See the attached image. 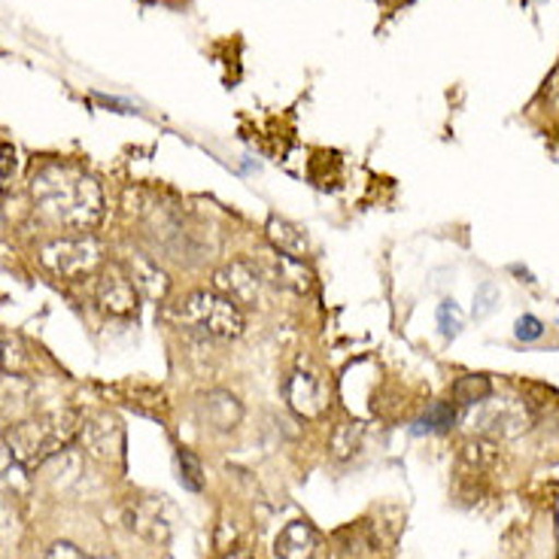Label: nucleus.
I'll use <instances>...</instances> for the list:
<instances>
[{
	"mask_svg": "<svg viewBox=\"0 0 559 559\" xmlns=\"http://www.w3.org/2000/svg\"><path fill=\"white\" fill-rule=\"evenodd\" d=\"M31 201L49 223L73 231H92L104 219V192L85 170L73 165H43L31 174Z\"/></svg>",
	"mask_w": 559,
	"mask_h": 559,
	"instance_id": "obj_1",
	"label": "nucleus"
},
{
	"mask_svg": "<svg viewBox=\"0 0 559 559\" xmlns=\"http://www.w3.org/2000/svg\"><path fill=\"white\" fill-rule=\"evenodd\" d=\"M80 429H83V419L76 411H56V414H40V417L13 423L3 432V444L19 468L34 472L58 456L61 450H68L73 438H80Z\"/></svg>",
	"mask_w": 559,
	"mask_h": 559,
	"instance_id": "obj_2",
	"label": "nucleus"
},
{
	"mask_svg": "<svg viewBox=\"0 0 559 559\" xmlns=\"http://www.w3.org/2000/svg\"><path fill=\"white\" fill-rule=\"evenodd\" d=\"M177 317L182 320V325L198 329V332H204L207 337H216V341H235L247 329L243 310L235 301H228L225 295L216 293V289H195L182 301Z\"/></svg>",
	"mask_w": 559,
	"mask_h": 559,
	"instance_id": "obj_3",
	"label": "nucleus"
},
{
	"mask_svg": "<svg viewBox=\"0 0 559 559\" xmlns=\"http://www.w3.org/2000/svg\"><path fill=\"white\" fill-rule=\"evenodd\" d=\"M40 265L56 274L58 280L95 277L104 267V247L92 235H76V238H58L40 247Z\"/></svg>",
	"mask_w": 559,
	"mask_h": 559,
	"instance_id": "obj_4",
	"label": "nucleus"
},
{
	"mask_svg": "<svg viewBox=\"0 0 559 559\" xmlns=\"http://www.w3.org/2000/svg\"><path fill=\"white\" fill-rule=\"evenodd\" d=\"M465 426L480 438H492V441H508V438H518L532 426L530 411L518 399H492L487 402L468 407V417Z\"/></svg>",
	"mask_w": 559,
	"mask_h": 559,
	"instance_id": "obj_5",
	"label": "nucleus"
},
{
	"mask_svg": "<svg viewBox=\"0 0 559 559\" xmlns=\"http://www.w3.org/2000/svg\"><path fill=\"white\" fill-rule=\"evenodd\" d=\"M265 274L252 259H235L213 274V289L235 301L240 310L262 308L265 305Z\"/></svg>",
	"mask_w": 559,
	"mask_h": 559,
	"instance_id": "obj_6",
	"label": "nucleus"
},
{
	"mask_svg": "<svg viewBox=\"0 0 559 559\" xmlns=\"http://www.w3.org/2000/svg\"><path fill=\"white\" fill-rule=\"evenodd\" d=\"M95 277H98L95 280V301L110 317H131V313H138L140 293L134 289V283L128 277L122 262L104 265Z\"/></svg>",
	"mask_w": 559,
	"mask_h": 559,
	"instance_id": "obj_7",
	"label": "nucleus"
},
{
	"mask_svg": "<svg viewBox=\"0 0 559 559\" xmlns=\"http://www.w3.org/2000/svg\"><path fill=\"white\" fill-rule=\"evenodd\" d=\"M286 402L298 417L320 419L329 411V386L310 368H295L286 380Z\"/></svg>",
	"mask_w": 559,
	"mask_h": 559,
	"instance_id": "obj_8",
	"label": "nucleus"
},
{
	"mask_svg": "<svg viewBox=\"0 0 559 559\" xmlns=\"http://www.w3.org/2000/svg\"><path fill=\"white\" fill-rule=\"evenodd\" d=\"M280 559H329V547L322 542L313 523L308 520H293L280 530L274 542Z\"/></svg>",
	"mask_w": 559,
	"mask_h": 559,
	"instance_id": "obj_9",
	"label": "nucleus"
},
{
	"mask_svg": "<svg viewBox=\"0 0 559 559\" xmlns=\"http://www.w3.org/2000/svg\"><path fill=\"white\" fill-rule=\"evenodd\" d=\"M198 417L216 432H231L243 419V402L231 390H207L198 399Z\"/></svg>",
	"mask_w": 559,
	"mask_h": 559,
	"instance_id": "obj_10",
	"label": "nucleus"
},
{
	"mask_svg": "<svg viewBox=\"0 0 559 559\" xmlns=\"http://www.w3.org/2000/svg\"><path fill=\"white\" fill-rule=\"evenodd\" d=\"M80 441L88 456L95 460H119L122 456V429L112 417H92L85 419L80 429Z\"/></svg>",
	"mask_w": 559,
	"mask_h": 559,
	"instance_id": "obj_11",
	"label": "nucleus"
},
{
	"mask_svg": "<svg viewBox=\"0 0 559 559\" xmlns=\"http://www.w3.org/2000/svg\"><path fill=\"white\" fill-rule=\"evenodd\" d=\"M255 265L265 274L267 283L283 286V289H293V293L305 295L310 293V286H313V274L308 271V265L298 262V259H289V255H283V252L277 250L267 252L265 262H255Z\"/></svg>",
	"mask_w": 559,
	"mask_h": 559,
	"instance_id": "obj_12",
	"label": "nucleus"
},
{
	"mask_svg": "<svg viewBox=\"0 0 559 559\" xmlns=\"http://www.w3.org/2000/svg\"><path fill=\"white\" fill-rule=\"evenodd\" d=\"M122 267H126L128 277L134 283V289H138L143 298H150V301H165V298H168L170 277L162 267L155 265L153 259H146V255H131L128 262H122Z\"/></svg>",
	"mask_w": 559,
	"mask_h": 559,
	"instance_id": "obj_13",
	"label": "nucleus"
},
{
	"mask_svg": "<svg viewBox=\"0 0 559 559\" xmlns=\"http://www.w3.org/2000/svg\"><path fill=\"white\" fill-rule=\"evenodd\" d=\"M265 238L271 250L283 252V255H289V259L305 262L310 255V240L308 235H305V228L289 223L286 216H271V219H267Z\"/></svg>",
	"mask_w": 559,
	"mask_h": 559,
	"instance_id": "obj_14",
	"label": "nucleus"
},
{
	"mask_svg": "<svg viewBox=\"0 0 559 559\" xmlns=\"http://www.w3.org/2000/svg\"><path fill=\"white\" fill-rule=\"evenodd\" d=\"M128 526L150 538V542H165L168 538V520L162 518L155 502H134L128 508Z\"/></svg>",
	"mask_w": 559,
	"mask_h": 559,
	"instance_id": "obj_15",
	"label": "nucleus"
},
{
	"mask_svg": "<svg viewBox=\"0 0 559 559\" xmlns=\"http://www.w3.org/2000/svg\"><path fill=\"white\" fill-rule=\"evenodd\" d=\"M489 395H492V380L487 374H465L453 380L450 386V399L456 407H475L487 402Z\"/></svg>",
	"mask_w": 559,
	"mask_h": 559,
	"instance_id": "obj_16",
	"label": "nucleus"
},
{
	"mask_svg": "<svg viewBox=\"0 0 559 559\" xmlns=\"http://www.w3.org/2000/svg\"><path fill=\"white\" fill-rule=\"evenodd\" d=\"M34 359H31L28 347L22 344V337L0 335V374H13V378H25Z\"/></svg>",
	"mask_w": 559,
	"mask_h": 559,
	"instance_id": "obj_17",
	"label": "nucleus"
},
{
	"mask_svg": "<svg viewBox=\"0 0 559 559\" xmlns=\"http://www.w3.org/2000/svg\"><path fill=\"white\" fill-rule=\"evenodd\" d=\"M453 423H456V405H450V402H435L429 405L414 423V435H444L453 429Z\"/></svg>",
	"mask_w": 559,
	"mask_h": 559,
	"instance_id": "obj_18",
	"label": "nucleus"
},
{
	"mask_svg": "<svg viewBox=\"0 0 559 559\" xmlns=\"http://www.w3.org/2000/svg\"><path fill=\"white\" fill-rule=\"evenodd\" d=\"M362 426L359 423H337L329 435V456L337 462H347L356 450L362 448Z\"/></svg>",
	"mask_w": 559,
	"mask_h": 559,
	"instance_id": "obj_19",
	"label": "nucleus"
},
{
	"mask_svg": "<svg viewBox=\"0 0 559 559\" xmlns=\"http://www.w3.org/2000/svg\"><path fill=\"white\" fill-rule=\"evenodd\" d=\"M177 462H180V484L192 492H201L204 489V465L198 460L192 450L180 448L177 453Z\"/></svg>",
	"mask_w": 559,
	"mask_h": 559,
	"instance_id": "obj_20",
	"label": "nucleus"
},
{
	"mask_svg": "<svg viewBox=\"0 0 559 559\" xmlns=\"http://www.w3.org/2000/svg\"><path fill=\"white\" fill-rule=\"evenodd\" d=\"M438 329H441V335L448 337V341H453L462 332V310L453 298L438 305Z\"/></svg>",
	"mask_w": 559,
	"mask_h": 559,
	"instance_id": "obj_21",
	"label": "nucleus"
},
{
	"mask_svg": "<svg viewBox=\"0 0 559 559\" xmlns=\"http://www.w3.org/2000/svg\"><path fill=\"white\" fill-rule=\"evenodd\" d=\"M499 305V286L492 283V280H484L480 286L475 289V317L477 320H484L489 317L492 310Z\"/></svg>",
	"mask_w": 559,
	"mask_h": 559,
	"instance_id": "obj_22",
	"label": "nucleus"
},
{
	"mask_svg": "<svg viewBox=\"0 0 559 559\" xmlns=\"http://www.w3.org/2000/svg\"><path fill=\"white\" fill-rule=\"evenodd\" d=\"M514 335L520 341H538V337L545 335V322L538 320V317H532V313H523L514 325Z\"/></svg>",
	"mask_w": 559,
	"mask_h": 559,
	"instance_id": "obj_23",
	"label": "nucleus"
},
{
	"mask_svg": "<svg viewBox=\"0 0 559 559\" xmlns=\"http://www.w3.org/2000/svg\"><path fill=\"white\" fill-rule=\"evenodd\" d=\"M15 174V150L7 143V140H0V192L10 186Z\"/></svg>",
	"mask_w": 559,
	"mask_h": 559,
	"instance_id": "obj_24",
	"label": "nucleus"
},
{
	"mask_svg": "<svg viewBox=\"0 0 559 559\" xmlns=\"http://www.w3.org/2000/svg\"><path fill=\"white\" fill-rule=\"evenodd\" d=\"M43 559H92V557H85L83 550H80L76 545H70V542H56V545L46 550V557Z\"/></svg>",
	"mask_w": 559,
	"mask_h": 559,
	"instance_id": "obj_25",
	"label": "nucleus"
},
{
	"mask_svg": "<svg viewBox=\"0 0 559 559\" xmlns=\"http://www.w3.org/2000/svg\"><path fill=\"white\" fill-rule=\"evenodd\" d=\"M13 465V456H10V450L3 444V438H0V472H7Z\"/></svg>",
	"mask_w": 559,
	"mask_h": 559,
	"instance_id": "obj_26",
	"label": "nucleus"
},
{
	"mask_svg": "<svg viewBox=\"0 0 559 559\" xmlns=\"http://www.w3.org/2000/svg\"><path fill=\"white\" fill-rule=\"evenodd\" d=\"M223 559H252L247 550H225Z\"/></svg>",
	"mask_w": 559,
	"mask_h": 559,
	"instance_id": "obj_27",
	"label": "nucleus"
}]
</instances>
